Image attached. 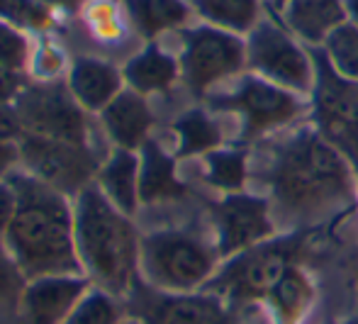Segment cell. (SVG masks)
Segmentation results:
<instances>
[{
    "label": "cell",
    "instance_id": "28",
    "mask_svg": "<svg viewBox=\"0 0 358 324\" xmlns=\"http://www.w3.org/2000/svg\"><path fill=\"white\" fill-rule=\"evenodd\" d=\"M0 20L27 29H47L52 15L39 0H0Z\"/></svg>",
    "mask_w": 358,
    "mask_h": 324
},
{
    "label": "cell",
    "instance_id": "21",
    "mask_svg": "<svg viewBox=\"0 0 358 324\" xmlns=\"http://www.w3.org/2000/svg\"><path fill=\"white\" fill-rule=\"evenodd\" d=\"M124 8L134 29L142 37L154 39L169 29L185 27L190 8L185 0H124Z\"/></svg>",
    "mask_w": 358,
    "mask_h": 324
},
{
    "label": "cell",
    "instance_id": "7",
    "mask_svg": "<svg viewBox=\"0 0 358 324\" xmlns=\"http://www.w3.org/2000/svg\"><path fill=\"white\" fill-rule=\"evenodd\" d=\"M220 108L234 110L241 118V139L251 141L295 122L305 113V103L297 93L275 85L261 76H244L229 93L215 100Z\"/></svg>",
    "mask_w": 358,
    "mask_h": 324
},
{
    "label": "cell",
    "instance_id": "41",
    "mask_svg": "<svg viewBox=\"0 0 358 324\" xmlns=\"http://www.w3.org/2000/svg\"><path fill=\"white\" fill-rule=\"evenodd\" d=\"M341 324H358V317H354V320H349V322H341Z\"/></svg>",
    "mask_w": 358,
    "mask_h": 324
},
{
    "label": "cell",
    "instance_id": "6",
    "mask_svg": "<svg viewBox=\"0 0 358 324\" xmlns=\"http://www.w3.org/2000/svg\"><path fill=\"white\" fill-rule=\"evenodd\" d=\"M302 239L261 241L246 251L234 254L224 268L215 276L210 288L229 300H259L271 297L280 281L295 266V256L300 251Z\"/></svg>",
    "mask_w": 358,
    "mask_h": 324
},
{
    "label": "cell",
    "instance_id": "31",
    "mask_svg": "<svg viewBox=\"0 0 358 324\" xmlns=\"http://www.w3.org/2000/svg\"><path fill=\"white\" fill-rule=\"evenodd\" d=\"M90 24H93L95 32L103 39H115L122 32V22H120V17H117V10L108 3L95 5L93 15H90Z\"/></svg>",
    "mask_w": 358,
    "mask_h": 324
},
{
    "label": "cell",
    "instance_id": "4",
    "mask_svg": "<svg viewBox=\"0 0 358 324\" xmlns=\"http://www.w3.org/2000/svg\"><path fill=\"white\" fill-rule=\"evenodd\" d=\"M217 254L203 237L183 230H164L142 239V266L146 281L166 293H193L215 273Z\"/></svg>",
    "mask_w": 358,
    "mask_h": 324
},
{
    "label": "cell",
    "instance_id": "2",
    "mask_svg": "<svg viewBox=\"0 0 358 324\" xmlns=\"http://www.w3.org/2000/svg\"><path fill=\"white\" fill-rule=\"evenodd\" d=\"M17 210L5 232L13 261L27 281L42 276L80 273L76 254L73 210L64 193L34 176H15Z\"/></svg>",
    "mask_w": 358,
    "mask_h": 324
},
{
    "label": "cell",
    "instance_id": "29",
    "mask_svg": "<svg viewBox=\"0 0 358 324\" xmlns=\"http://www.w3.org/2000/svg\"><path fill=\"white\" fill-rule=\"evenodd\" d=\"M27 57H29V44L24 39V34L17 27L0 20V66L20 71L27 64Z\"/></svg>",
    "mask_w": 358,
    "mask_h": 324
},
{
    "label": "cell",
    "instance_id": "32",
    "mask_svg": "<svg viewBox=\"0 0 358 324\" xmlns=\"http://www.w3.org/2000/svg\"><path fill=\"white\" fill-rule=\"evenodd\" d=\"M22 132H24V125L20 120V113L17 108H10V105H0V139L3 141H13L15 139H22Z\"/></svg>",
    "mask_w": 358,
    "mask_h": 324
},
{
    "label": "cell",
    "instance_id": "27",
    "mask_svg": "<svg viewBox=\"0 0 358 324\" xmlns=\"http://www.w3.org/2000/svg\"><path fill=\"white\" fill-rule=\"evenodd\" d=\"M122 312L110 293L103 288H93L85 293V297L73 307V312L62 324H120Z\"/></svg>",
    "mask_w": 358,
    "mask_h": 324
},
{
    "label": "cell",
    "instance_id": "9",
    "mask_svg": "<svg viewBox=\"0 0 358 324\" xmlns=\"http://www.w3.org/2000/svg\"><path fill=\"white\" fill-rule=\"evenodd\" d=\"M246 66V39L227 29L203 24L183 29L180 69L193 93L203 95L213 85L239 73Z\"/></svg>",
    "mask_w": 358,
    "mask_h": 324
},
{
    "label": "cell",
    "instance_id": "12",
    "mask_svg": "<svg viewBox=\"0 0 358 324\" xmlns=\"http://www.w3.org/2000/svg\"><path fill=\"white\" fill-rule=\"evenodd\" d=\"M20 156L29 166L34 178L44 181L59 193H80L95 171V161L85 144L73 141L24 134L20 139Z\"/></svg>",
    "mask_w": 358,
    "mask_h": 324
},
{
    "label": "cell",
    "instance_id": "24",
    "mask_svg": "<svg viewBox=\"0 0 358 324\" xmlns=\"http://www.w3.org/2000/svg\"><path fill=\"white\" fill-rule=\"evenodd\" d=\"M322 54L336 76L346 80H358V27L346 20L322 44Z\"/></svg>",
    "mask_w": 358,
    "mask_h": 324
},
{
    "label": "cell",
    "instance_id": "40",
    "mask_svg": "<svg viewBox=\"0 0 358 324\" xmlns=\"http://www.w3.org/2000/svg\"><path fill=\"white\" fill-rule=\"evenodd\" d=\"M120 324H142V322H139V320H134V317H132V320H122Z\"/></svg>",
    "mask_w": 358,
    "mask_h": 324
},
{
    "label": "cell",
    "instance_id": "14",
    "mask_svg": "<svg viewBox=\"0 0 358 324\" xmlns=\"http://www.w3.org/2000/svg\"><path fill=\"white\" fill-rule=\"evenodd\" d=\"M88 290V281L80 273L32 278L20 295V315L27 324H62Z\"/></svg>",
    "mask_w": 358,
    "mask_h": 324
},
{
    "label": "cell",
    "instance_id": "8",
    "mask_svg": "<svg viewBox=\"0 0 358 324\" xmlns=\"http://www.w3.org/2000/svg\"><path fill=\"white\" fill-rule=\"evenodd\" d=\"M315 118L317 129L351 161L358 174V80L334 73L322 49L315 54Z\"/></svg>",
    "mask_w": 358,
    "mask_h": 324
},
{
    "label": "cell",
    "instance_id": "16",
    "mask_svg": "<svg viewBox=\"0 0 358 324\" xmlns=\"http://www.w3.org/2000/svg\"><path fill=\"white\" fill-rule=\"evenodd\" d=\"M120 88H122L120 71L113 64L98 62V59H78L69 76V90L85 110L103 113L122 93Z\"/></svg>",
    "mask_w": 358,
    "mask_h": 324
},
{
    "label": "cell",
    "instance_id": "25",
    "mask_svg": "<svg viewBox=\"0 0 358 324\" xmlns=\"http://www.w3.org/2000/svg\"><path fill=\"white\" fill-rule=\"evenodd\" d=\"M246 154L236 149H215L205 161V176L215 188L224 193H239L246 181Z\"/></svg>",
    "mask_w": 358,
    "mask_h": 324
},
{
    "label": "cell",
    "instance_id": "17",
    "mask_svg": "<svg viewBox=\"0 0 358 324\" xmlns=\"http://www.w3.org/2000/svg\"><path fill=\"white\" fill-rule=\"evenodd\" d=\"M151 113L139 93H120L108 108L103 110L105 129L110 132L120 149L134 151L144 146L146 134L151 129Z\"/></svg>",
    "mask_w": 358,
    "mask_h": 324
},
{
    "label": "cell",
    "instance_id": "38",
    "mask_svg": "<svg viewBox=\"0 0 358 324\" xmlns=\"http://www.w3.org/2000/svg\"><path fill=\"white\" fill-rule=\"evenodd\" d=\"M344 10H346V20L358 27V0H344Z\"/></svg>",
    "mask_w": 358,
    "mask_h": 324
},
{
    "label": "cell",
    "instance_id": "5",
    "mask_svg": "<svg viewBox=\"0 0 358 324\" xmlns=\"http://www.w3.org/2000/svg\"><path fill=\"white\" fill-rule=\"evenodd\" d=\"M246 66L256 76L297 95L315 90V57L305 52L300 39L292 37L283 22L271 17H264L246 34Z\"/></svg>",
    "mask_w": 358,
    "mask_h": 324
},
{
    "label": "cell",
    "instance_id": "23",
    "mask_svg": "<svg viewBox=\"0 0 358 324\" xmlns=\"http://www.w3.org/2000/svg\"><path fill=\"white\" fill-rule=\"evenodd\" d=\"M176 134H178L180 156L210 154L222 144V129L203 110H188L185 115H180L176 120Z\"/></svg>",
    "mask_w": 358,
    "mask_h": 324
},
{
    "label": "cell",
    "instance_id": "10",
    "mask_svg": "<svg viewBox=\"0 0 358 324\" xmlns=\"http://www.w3.org/2000/svg\"><path fill=\"white\" fill-rule=\"evenodd\" d=\"M129 312L142 324H234L231 312L215 295L166 293L154 286L134 283Z\"/></svg>",
    "mask_w": 358,
    "mask_h": 324
},
{
    "label": "cell",
    "instance_id": "18",
    "mask_svg": "<svg viewBox=\"0 0 358 324\" xmlns=\"http://www.w3.org/2000/svg\"><path fill=\"white\" fill-rule=\"evenodd\" d=\"M98 188L124 215H132L139 205V159L134 151L117 149L98 174Z\"/></svg>",
    "mask_w": 358,
    "mask_h": 324
},
{
    "label": "cell",
    "instance_id": "1",
    "mask_svg": "<svg viewBox=\"0 0 358 324\" xmlns=\"http://www.w3.org/2000/svg\"><path fill=\"white\" fill-rule=\"evenodd\" d=\"M261 178L271 188L275 215L297 227L331 220L358 200L356 169L312 127L280 139L266 159Z\"/></svg>",
    "mask_w": 358,
    "mask_h": 324
},
{
    "label": "cell",
    "instance_id": "35",
    "mask_svg": "<svg viewBox=\"0 0 358 324\" xmlns=\"http://www.w3.org/2000/svg\"><path fill=\"white\" fill-rule=\"evenodd\" d=\"M20 159V149L13 144V141H3L0 139V178L8 174L15 166V161Z\"/></svg>",
    "mask_w": 358,
    "mask_h": 324
},
{
    "label": "cell",
    "instance_id": "30",
    "mask_svg": "<svg viewBox=\"0 0 358 324\" xmlns=\"http://www.w3.org/2000/svg\"><path fill=\"white\" fill-rule=\"evenodd\" d=\"M22 273L13 261L5 241L0 244V302H13L22 295Z\"/></svg>",
    "mask_w": 358,
    "mask_h": 324
},
{
    "label": "cell",
    "instance_id": "42",
    "mask_svg": "<svg viewBox=\"0 0 358 324\" xmlns=\"http://www.w3.org/2000/svg\"><path fill=\"white\" fill-rule=\"evenodd\" d=\"M356 273H358V266H356Z\"/></svg>",
    "mask_w": 358,
    "mask_h": 324
},
{
    "label": "cell",
    "instance_id": "26",
    "mask_svg": "<svg viewBox=\"0 0 358 324\" xmlns=\"http://www.w3.org/2000/svg\"><path fill=\"white\" fill-rule=\"evenodd\" d=\"M310 297H312L310 281H307L300 268L292 266L290 271H287V276L280 281V286L273 290L271 300H273L280 320L285 324H295L297 317L302 315V310L307 307V302H310Z\"/></svg>",
    "mask_w": 358,
    "mask_h": 324
},
{
    "label": "cell",
    "instance_id": "22",
    "mask_svg": "<svg viewBox=\"0 0 358 324\" xmlns=\"http://www.w3.org/2000/svg\"><path fill=\"white\" fill-rule=\"evenodd\" d=\"M193 8L205 24L234 34H249L264 20L261 0H193Z\"/></svg>",
    "mask_w": 358,
    "mask_h": 324
},
{
    "label": "cell",
    "instance_id": "20",
    "mask_svg": "<svg viewBox=\"0 0 358 324\" xmlns=\"http://www.w3.org/2000/svg\"><path fill=\"white\" fill-rule=\"evenodd\" d=\"M176 78H178V64L156 44L146 47L124 66V80L139 95L169 90L176 83Z\"/></svg>",
    "mask_w": 358,
    "mask_h": 324
},
{
    "label": "cell",
    "instance_id": "37",
    "mask_svg": "<svg viewBox=\"0 0 358 324\" xmlns=\"http://www.w3.org/2000/svg\"><path fill=\"white\" fill-rule=\"evenodd\" d=\"M42 5H49V8H59V10H76L80 8L83 0H39Z\"/></svg>",
    "mask_w": 358,
    "mask_h": 324
},
{
    "label": "cell",
    "instance_id": "36",
    "mask_svg": "<svg viewBox=\"0 0 358 324\" xmlns=\"http://www.w3.org/2000/svg\"><path fill=\"white\" fill-rule=\"evenodd\" d=\"M44 54H47V59L37 57L39 71H42L44 76H57L59 69H62V57H59V54L54 52V49H44Z\"/></svg>",
    "mask_w": 358,
    "mask_h": 324
},
{
    "label": "cell",
    "instance_id": "34",
    "mask_svg": "<svg viewBox=\"0 0 358 324\" xmlns=\"http://www.w3.org/2000/svg\"><path fill=\"white\" fill-rule=\"evenodd\" d=\"M15 210H17V193H15L13 183H3L0 181V234L5 237L10 222L15 217Z\"/></svg>",
    "mask_w": 358,
    "mask_h": 324
},
{
    "label": "cell",
    "instance_id": "33",
    "mask_svg": "<svg viewBox=\"0 0 358 324\" xmlns=\"http://www.w3.org/2000/svg\"><path fill=\"white\" fill-rule=\"evenodd\" d=\"M22 76L15 69H5L0 66V105H10L13 100H17L22 95Z\"/></svg>",
    "mask_w": 358,
    "mask_h": 324
},
{
    "label": "cell",
    "instance_id": "13",
    "mask_svg": "<svg viewBox=\"0 0 358 324\" xmlns=\"http://www.w3.org/2000/svg\"><path fill=\"white\" fill-rule=\"evenodd\" d=\"M217 251L234 256L273 237V220L266 200L244 193H229L215 207Z\"/></svg>",
    "mask_w": 358,
    "mask_h": 324
},
{
    "label": "cell",
    "instance_id": "3",
    "mask_svg": "<svg viewBox=\"0 0 358 324\" xmlns=\"http://www.w3.org/2000/svg\"><path fill=\"white\" fill-rule=\"evenodd\" d=\"M73 234L80 268L105 293L127 295L142 259V241L129 215L117 210L98 185H85L73 207Z\"/></svg>",
    "mask_w": 358,
    "mask_h": 324
},
{
    "label": "cell",
    "instance_id": "19",
    "mask_svg": "<svg viewBox=\"0 0 358 324\" xmlns=\"http://www.w3.org/2000/svg\"><path fill=\"white\" fill-rule=\"evenodd\" d=\"M183 195V185L176 178V164L156 141H144L139 159V197L144 202L176 200Z\"/></svg>",
    "mask_w": 358,
    "mask_h": 324
},
{
    "label": "cell",
    "instance_id": "39",
    "mask_svg": "<svg viewBox=\"0 0 358 324\" xmlns=\"http://www.w3.org/2000/svg\"><path fill=\"white\" fill-rule=\"evenodd\" d=\"M271 3H273V8H275V10H278V13H280V10H283L285 5L290 3V0H271Z\"/></svg>",
    "mask_w": 358,
    "mask_h": 324
},
{
    "label": "cell",
    "instance_id": "11",
    "mask_svg": "<svg viewBox=\"0 0 358 324\" xmlns=\"http://www.w3.org/2000/svg\"><path fill=\"white\" fill-rule=\"evenodd\" d=\"M15 108H17L27 134L85 144L83 113H80L73 93L64 85L47 83L24 88Z\"/></svg>",
    "mask_w": 358,
    "mask_h": 324
},
{
    "label": "cell",
    "instance_id": "15",
    "mask_svg": "<svg viewBox=\"0 0 358 324\" xmlns=\"http://www.w3.org/2000/svg\"><path fill=\"white\" fill-rule=\"evenodd\" d=\"M280 22L292 37L317 49L346 22L344 0H290L280 10Z\"/></svg>",
    "mask_w": 358,
    "mask_h": 324
}]
</instances>
